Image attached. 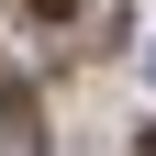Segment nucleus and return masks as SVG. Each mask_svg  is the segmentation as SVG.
<instances>
[{"label": "nucleus", "mask_w": 156, "mask_h": 156, "mask_svg": "<svg viewBox=\"0 0 156 156\" xmlns=\"http://www.w3.org/2000/svg\"><path fill=\"white\" fill-rule=\"evenodd\" d=\"M34 11H56V0H34Z\"/></svg>", "instance_id": "obj_2"}, {"label": "nucleus", "mask_w": 156, "mask_h": 156, "mask_svg": "<svg viewBox=\"0 0 156 156\" xmlns=\"http://www.w3.org/2000/svg\"><path fill=\"white\" fill-rule=\"evenodd\" d=\"M145 156H156V134H145Z\"/></svg>", "instance_id": "obj_3"}, {"label": "nucleus", "mask_w": 156, "mask_h": 156, "mask_svg": "<svg viewBox=\"0 0 156 156\" xmlns=\"http://www.w3.org/2000/svg\"><path fill=\"white\" fill-rule=\"evenodd\" d=\"M0 156H45V112L23 89H0Z\"/></svg>", "instance_id": "obj_1"}]
</instances>
